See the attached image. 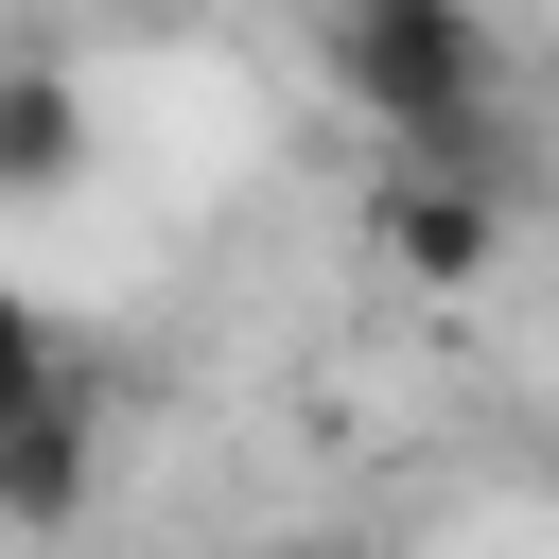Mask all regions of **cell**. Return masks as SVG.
I'll list each match as a JSON object with an SVG mask.
<instances>
[{
    "label": "cell",
    "mask_w": 559,
    "mask_h": 559,
    "mask_svg": "<svg viewBox=\"0 0 559 559\" xmlns=\"http://www.w3.org/2000/svg\"><path fill=\"white\" fill-rule=\"evenodd\" d=\"M332 87L384 157H507V35L472 0H332Z\"/></svg>",
    "instance_id": "obj_1"
},
{
    "label": "cell",
    "mask_w": 559,
    "mask_h": 559,
    "mask_svg": "<svg viewBox=\"0 0 559 559\" xmlns=\"http://www.w3.org/2000/svg\"><path fill=\"white\" fill-rule=\"evenodd\" d=\"M384 245H402L419 280H489V245H507L489 157H402V175H384Z\"/></svg>",
    "instance_id": "obj_2"
},
{
    "label": "cell",
    "mask_w": 559,
    "mask_h": 559,
    "mask_svg": "<svg viewBox=\"0 0 559 559\" xmlns=\"http://www.w3.org/2000/svg\"><path fill=\"white\" fill-rule=\"evenodd\" d=\"M87 175V105L70 70H0V192H70Z\"/></svg>",
    "instance_id": "obj_3"
},
{
    "label": "cell",
    "mask_w": 559,
    "mask_h": 559,
    "mask_svg": "<svg viewBox=\"0 0 559 559\" xmlns=\"http://www.w3.org/2000/svg\"><path fill=\"white\" fill-rule=\"evenodd\" d=\"M0 507H17V524H70V507H87V419H70V402L0 419Z\"/></svg>",
    "instance_id": "obj_4"
},
{
    "label": "cell",
    "mask_w": 559,
    "mask_h": 559,
    "mask_svg": "<svg viewBox=\"0 0 559 559\" xmlns=\"http://www.w3.org/2000/svg\"><path fill=\"white\" fill-rule=\"evenodd\" d=\"M35 402H70V367H52V314L0 280V419H35Z\"/></svg>",
    "instance_id": "obj_5"
}]
</instances>
